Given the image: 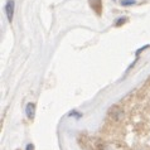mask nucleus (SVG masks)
<instances>
[{
	"mask_svg": "<svg viewBox=\"0 0 150 150\" xmlns=\"http://www.w3.org/2000/svg\"><path fill=\"white\" fill-rule=\"evenodd\" d=\"M135 0H122L121 4L122 5H131V4H134Z\"/></svg>",
	"mask_w": 150,
	"mask_h": 150,
	"instance_id": "nucleus-4",
	"label": "nucleus"
},
{
	"mask_svg": "<svg viewBox=\"0 0 150 150\" xmlns=\"http://www.w3.org/2000/svg\"><path fill=\"white\" fill-rule=\"evenodd\" d=\"M25 114H27V117L29 120H33L34 119V115H35V105L32 102H29L27 107H25Z\"/></svg>",
	"mask_w": 150,
	"mask_h": 150,
	"instance_id": "nucleus-2",
	"label": "nucleus"
},
{
	"mask_svg": "<svg viewBox=\"0 0 150 150\" xmlns=\"http://www.w3.org/2000/svg\"><path fill=\"white\" fill-rule=\"evenodd\" d=\"M119 20H120V22H116V25H120V24H122L126 19H125V18H121V19H119Z\"/></svg>",
	"mask_w": 150,
	"mask_h": 150,
	"instance_id": "nucleus-6",
	"label": "nucleus"
},
{
	"mask_svg": "<svg viewBox=\"0 0 150 150\" xmlns=\"http://www.w3.org/2000/svg\"><path fill=\"white\" fill-rule=\"evenodd\" d=\"M14 8H15L14 0H8L6 5H5V13H6V16H8V20H9V22H13Z\"/></svg>",
	"mask_w": 150,
	"mask_h": 150,
	"instance_id": "nucleus-1",
	"label": "nucleus"
},
{
	"mask_svg": "<svg viewBox=\"0 0 150 150\" xmlns=\"http://www.w3.org/2000/svg\"><path fill=\"white\" fill-rule=\"evenodd\" d=\"M91 8L96 11L97 14H101V9H102V4H101V0H88Z\"/></svg>",
	"mask_w": 150,
	"mask_h": 150,
	"instance_id": "nucleus-3",
	"label": "nucleus"
},
{
	"mask_svg": "<svg viewBox=\"0 0 150 150\" xmlns=\"http://www.w3.org/2000/svg\"><path fill=\"white\" fill-rule=\"evenodd\" d=\"M25 150H34V145H33V144H28Z\"/></svg>",
	"mask_w": 150,
	"mask_h": 150,
	"instance_id": "nucleus-5",
	"label": "nucleus"
}]
</instances>
